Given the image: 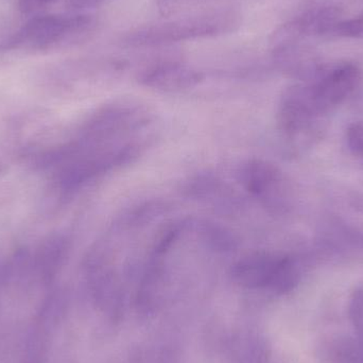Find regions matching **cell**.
<instances>
[{"instance_id": "1", "label": "cell", "mask_w": 363, "mask_h": 363, "mask_svg": "<svg viewBox=\"0 0 363 363\" xmlns=\"http://www.w3.org/2000/svg\"><path fill=\"white\" fill-rule=\"evenodd\" d=\"M87 14H40L30 17L14 33L0 42V52L50 51L86 40L96 28Z\"/></svg>"}, {"instance_id": "2", "label": "cell", "mask_w": 363, "mask_h": 363, "mask_svg": "<svg viewBox=\"0 0 363 363\" xmlns=\"http://www.w3.org/2000/svg\"><path fill=\"white\" fill-rule=\"evenodd\" d=\"M240 26L241 14L238 11L218 9L168 23L140 28L128 34L125 43L132 47L161 46L233 33Z\"/></svg>"}, {"instance_id": "3", "label": "cell", "mask_w": 363, "mask_h": 363, "mask_svg": "<svg viewBox=\"0 0 363 363\" xmlns=\"http://www.w3.org/2000/svg\"><path fill=\"white\" fill-rule=\"evenodd\" d=\"M242 187L267 211L284 213L291 200V188L281 169L271 162L252 159L245 162L237 172Z\"/></svg>"}, {"instance_id": "4", "label": "cell", "mask_w": 363, "mask_h": 363, "mask_svg": "<svg viewBox=\"0 0 363 363\" xmlns=\"http://www.w3.org/2000/svg\"><path fill=\"white\" fill-rule=\"evenodd\" d=\"M321 114L318 112L308 84L288 87L279 99L277 123L279 132L290 140H313L318 134Z\"/></svg>"}, {"instance_id": "5", "label": "cell", "mask_w": 363, "mask_h": 363, "mask_svg": "<svg viewBox=\"0 0 363 363\" xmlns=\"http://www.w3.org/2000/svg\"><path fill=\"white\" fill-rule=\"evenodd\" d=\"M362 78L355 64L341 63L330 68H321L313 80L309 81V91L315 108L322 116L333 112L355 91Z\"/></svg>"}, {"instance_id": "6", "label": "cell", "mask_w": 363, "mask_h": 363, "mask_svg": "<svg viewBox=\"0 0 363 363\" xmlns=\"http://www.w3.org/2000/svg\"><path fill=\"white\" fill-rule=\"evenodd\" d=\"M204 80V74L189 66L176 62L157 64L145 70L140 83L149 89L164 93H179L194 89Z\"/></svg>"}, {"instance_id": "7", "label": "cell", "mask_w": 363, "mask_h": 363, "mask_svg": "<svg viewBox=\"0 0 363 363\" xmlns=\"http://www.w3.org/2000/svg\"><path fill=\"white\" fill-rule=\"evenodd\" d=\"M281 258V254L273 252L249 254L233 266V279L247 289H269Z\"/></svg>"}, {"instance_id": "8", "label": "cell", "mask_w": 363, "mask_h": 363, "mask_svg": "<svg viewBox=\"0 0 363 363\" xmlns=\"http://www.w3.org/2000/svg\"><path fill=\"white\" fill-rule=\"evenodd\" d=\"M185 191L190 198L222 211H235L240 205L238 194L215 174H203L194 177L186 185Z\"/></svg>"}, {"instance_id": "9", "label": "cell", "mask_w": 363, "mask_h": 363, "mask_svg": "<svg viewBox=\"0 0 363 363\" xmlns=\"http://www.w3.org/2000/svg\"><path fill=\"white\" fill-rule=\"evenodd\" d=\"M341 10L337 6H323L304 13L302 16L287 23L296 40L308 35H317L332 31L338 23Z\"/></svg>"}, {"instance_id": "10", "label": "cell", "mask_w": 363, "mask_h": 363, "mask_svg": "<svg viewBox=\"0 0 363 363\" xmlns=\"http://www.w3.org/2000/svg\"><path fill=\"white\" fill-rule=\"evenodd\" d=\"M194 230L206 247L218 253H228L236 249V239L222 226L207 221L198 222L194 224Z\"/></svg>"}, {"instance_id": "11", "label": "cell", "mask_w": 363, "mask_h": 363, "mask_svg": "<svg viewBox=\"0 0 363 363\" xmlns=\"http://www.w3.org/2000/svg\"><path fill=\"white\" fill-rule=\"evenodd\" d=\"M166 211V205L161 202L147 203L143 206L136 207L133 211L121 218L118 226L121 228H135L145 225L147 222L152 221L157 216Z\"/></svg>"}, {"instance_id": "12", "label": "cell", "mask_w": 363, "mask_h": 363, "mask_svg": "<svg viewBox=\"0 0 363 363\" xmlns=\"http://www.w3.org/2000/svg\"><path fill=\"white\" fill-rule=\"evenodd\" d=\"M345 143L352 155L363 157V121H356L347 125Z\"/></svg>"}, {"instance_id": "13", "label": "cell", "mask_w": 363, "mask_h": 363, "mask_svg": "<svg viewBox=\"0 0 363 363\" xmlns=\"http://www.w3.org/2000/svg\"><path fill=\"white\" fill-rule=\"evenodd\" d=\"M333 34L341 38L363 40V16L349 21H339L332 29Z\"/></svg>"}, {"instance_id": "14", "label": "cell", "mask_w": 363, "mask_h": 363, "mask_svg": "<svg viewBox=\"0 0 363 363\" xmlns=\"http://www.w3.org/2000/svg\"><path fill=\"white\" fill-rule=\"evenodd\" d=\"M57 1V0H17V6L21 14L32 17L45 14Z\"/></svg>"}, {"instance_id": "15", "label": "cell", "mask_w": 363, "mask_h": 363, "mask_svg": "<svg viewBox=\"0 0 363 363\" xmlns=\"http://www.w3.org/2000/svg\"><path fill=\"white\" fill-rule=\"evenodd\" d=\"M108 0H67L68 6L72 10H89L104 6Z\"/></svg>"}]
</instances>
